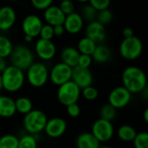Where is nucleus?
<instances>
[{"label": "nucleus", "mask_w": 148, "mask_h": 148, "mask_svg": "<svg viewBox=\"0 0 148 148\" xmlns=\"http://www.w3.org/2000/svg\"><path fill=\"white\" fill-rule=\"evenodd\" d=\"M67 113L70 117H73V118L78 117L81 114V108L77 103L71 104L67 107Z\"/></svg>", "instance_id": "39"}, {"label": "nucleus", "mask_w": 148, "mask_h": 148, "mask_svg": "<svg viewBox=\"0 0 148 148\" xmlns=\"http://www.w3.org/2000/svg\"><path fill=\"white\" fill-rule=\"evenodd\" d=\"M16 20V10L10 5L0 8V30L6 31L13 27Z\"/></svg>", "instance_id": "16"}, {"label": "nucleus", "mask_w": 148, "mask_h": 148, "mask_svg": "<svg viewBox=\"0 0 148 148\" xmlns=\"http://www.w3.org/2000/svg\"><path fill=\"white\" fill-rule=\"evenodd\" d=\"M122 34H123L124 38H128V37H132L134 36V32L133 29L129 28V27L125 28L122 31Z\"/></svg>", "instance_id": "41"}, {"label": "nucleus", "mask_w": 148, "mask_h": 148, "mask_svg": "<svg viewBox=\"0 0 148 148\" xmlns=\"http://www.w3.org/2000/svg\"><path fill=\"white\" fill-rule=\"evenodd\" d=\"M6 67H7L6 60L4 58L0 57V74L3 73V71L6 69Z\"/></svg>", "instance_id": "42"}, {"label": "nucleus", "mask_w": 148, "mask_h": 148, "mask_svg": "<svg viewBox=\"0 0 148 148\" xmlns=\"http://www.w3.org/2000/svg\"><path fill=\"white\" fill-rule=\"evenodd\" d=\"M96 46H97V44L95 42H93L91 39L84 36L79 40L78 44H77V50L82 55L92 56Z\"/></svg>", "instance_id": "24"}, {"label": "nucleus", "mask_w": 148, "mask_h": 148, "mask_svg": "<svg viewBox=\"0 0 148 148\" xmlns=\"http://www.w3.org/2000/svg\"><path fill=\"white\" fill-rule=\"evenodd\" d=\"M65 15L62 12L58 5H51L44 10L43 17L47 24L52 27L57 25H63L65 20Z\"/></svg>", "instance_id": "17"}, {"label": "nucleus", "mask_w": 148, "mask_h": 148, "mask_svg": "<svg viewBox=\"0 0 148 148\" xmlns=\"http://www.w3.org/2000/svg\"><path fill=\"white\" fill-rule=\"evenodd\" d=\"M100 116L101 119L112 122V121L116 116V109L113 108L111 105H109L108 103L104 104L100 109Z\"/></svg>", "instance_id": "30"}, {"label": "nucleus", "mask_w": 148, "mask_h": 148, "mask_svg": "<svg viewBox=\"0 0 148 148\" xmlns=\"http://www.w3.org/2000/svg\"><path fill=\"white\" fill-rule=\"evenodd\" d=\"M42 25V21L38 16L30 14L23 18L22 22V29L24 33V36H29L32 38H35L39 36Z\"/></svg>", "instance_id": "12"}, {"label": "nucleus", "mask_w": 148, "mask_h": 148, "mask_svg": "<svg viewBox=\"0 0 148 148\" xmlns=\"http://www.w3.org/2000/svg\"><path fill=\"white\" fill-rule=\"evenodd\" d=\"M137 132L135 128L130 125H122L117 130L119 139L125 142H131L134 140Z\"/></svg>", "instance_id": "23"}, {"label": "nucleus", "mask_w": 148, "mask_h": 148, "mask_svg": "<svg viewBox=\"0 0 148 148\" xmlns=\"http://www.w3.org/2000/svg\"><path fill=\"white\" fill-rule=\"evenodd\" d=\"M35 51L42 61H49L56 54V47L52 41L39 38L35 44Z\"/></svg>", "instance_id": "14"}, {"label": "nucleus", "mask_w": 148, "mask_h": 148, "mask_svg": "<svg viewBox=\"0 0 148 148\" xmlns=\"http://www.w3.org/2000/svg\"><path fill=\"white\" fill-rule=\"evenodd\" d=\"M85 4L82 6V10H81V16L82 17V19L88 23L92 22V21H95V18H96V15H97V11L88 3H84Z\"/></svg>", "instance_id": "28"}, {"label": "nucleus", "mask_w": 148, "mask_h": 148, "mask_svg": "<svg viewBox=\"0 0 148 148\" xmlns=\"http://www.w3.org/2000/svg\"><path fill=\"white\" fill-rule=\"evenodd\" d=\"M76 148H99L101 143L91 133H82L76 138Z\"/></svg>", "instance_id": "21"}, {"label": "nucleus", "mask_w": 148, "mask_h": 148, "mask_svg": "<svg viewBox=\"0 0 148 148\" xmlns=\"http://www.w3.org/2000/svg\"><path fill=\"white\" fill-rule=\"evenodd\" d=\"M61 60L62 63L68 65L71 69L75 68L78 64V59L80 56V53L76 48L74 47H65L61 51Z\"/></svg>", "instance_id": "19"}, {"label": "nucleus", "mask_w": 148, "mask_h": 148, "mask_svg": "<svg viewBox=\"0 0 148 148\" xmlns=\"http://www.w3.org/2000/svg\"><path fill=\"white\" fill-rule=\"evenodd\" d=\"M81 96V89L72 82L69 81L61 86L57 90V99L63 106H69L77 103Z\"/></svg>", "instance_id": "7"}, {"label": "nucleus", "mask_w": 148, "mask_h": 148, "mask_svg": "<svg viewBox=\"0 0 148 148\" xmlns=\"http://www.w3.org/2000/svg\"><path fill=\"white\" fill-rule=\"evenodd\" d=\"M18 138L14 134H4L0 137V148H17Z\"/></svg>", "instance_id": "27"}, {"label": "nucleus", "mask_w": 148, "mask_h": 148, "mask_svg": "<svg viewBox=\"0 0 148 148\" xmlns=\"http://www.w3.org/2000/svg\"><path fill=\"white\" fill-rule=\"evenodd\" d=\"M113 17H114L113 12L109 9H107V10H104L98 11L95 20L105 26L106 24H108V23H110L112 22Z\"/></svg>", "instance_id": "31"}, {"label": "nucleus", "mask_w": 148, "mask_h": 148, "mask_svg": "<svg viewBox=\"0 0 148 148\" xmlns=\"http://www.w3.org/2000/svg\"><path fill=\"white\" fill-rule=\"evenodd\" d=\"M85 36L91 39L96 44H101L107 37V30L104 25L96 20L88 23L85 29Z\"/></svg>", "instance_id": "13"}, {"label": "nucleus", "mask_w": 148, "mask_h": 148, "mask_svg": "<svg viewBox=\"0 0 148 148\" xmlns=\"http://www.w3.org/2000/svg\"><path fill=\"white\" fill-rule=\"evenodd\" d=\"M39 36L41 39L43 40H49V41H52L53 37L55 36L54 35V30H53V27L51 25H49L47 23L43 24L40 33H39Z\"/></svg>", "instance_id": "34"}, {"label": "nucleus", "mask_w": 148, "mask_h": 148, "mask_svg": "<svg viewBox=\"0 0 148 148\" xmlns=\"http://www.w3.org/2000/svg\"><path fill=\"white\" fill-rule=\"evenodd\" d=\"M81 95L88 101H94V100L97 99V97L99 95V92L96 88H95L93 86H89V87H87V88L82 89Z\"/></svg>", "instance_id": "33"}, {"label": "nucleus", "mask_w": 148, "mask_h": 148, "mask_svg": "<svg viewBox=\"0 0 148 148\" xmlns=\"http://www.w3.org/2000/svg\"><path fill=\"white\" fill-rule=\"evenodd\" d=\"M16 111L22 114H27L33 109V103L31 100L26 96H21L15 100Z\"/></svg>", "instance_id": "25"}, {"label": "nucleus", "mask_w": 148, "mask_h": 148, "mask_svg": "<svg viewBox=\"0 0 148 148\" xmlns=\"http://www.w3.org/2000/svg\"><path fill=\"white\" fill-rule=\"evenodd\" d=\"M16 113L15 100L7 95H0V117L10 118Z\"/></svg>", "instance_id": "20"}, {"label": "nucleus", "mask_w": 148, "mask_h": 148, "mask_svg": "<svg viewBox=\"0 0 148 148\" xmlns=\"http://www.w3.org/2000/svg\"><path fill=\"white\" fill-rule=\"evenodd\" d=\"M132 98V94L123 86H118L111 90L108 95V104L115 109L127 107Z\"/></svg>", "instance_id": "9"}, {"label": "nucleus", "mask_w": 148, "mask_h": 148, "mask_svg": "<svg viewBox=\"0 0 148 148\" xmlns=\"http://www.w3.org/2000/svg\"><path fill=\"white\" fill-rule=\"evenodd\" d=\"M148 109H146L145 110V113H144V119H145V121L147 122L148 121Z\"/></svg>", "instance_id": "44"}, {"label": "nucleus", "mask_w": 148, "mask_h": 148, "mask_svg": "<svg viewBox=\"0 0 148 148\" xmlns=\"http://www.w3.org/2000/svg\"><path fill=\"white\" fill-rule=\"evenodd\" d=\"M90 133L100 143L108 142L114 136V127L111 121L99 118L93 123L92 130Z\"/></svg>", "instance_id": "8"}, {"label": "nucleus", "mask_w": 148, "mask_h": 148, "mask_svg": "<svg viewBox=\"0 0 148 148\" xmlns=\"http://www.w3.org/2000/svg\"><path fill=\"white\" fill-rule=\"evenodd\" d=\"M84 25V20L82 19L80 13L73 12L65 16V20L63 23V27L65 31L70 34H77L79 33Z\"/></svg>", "instance_id": "18"}, {"label": "nucleus", "mask_w": 148, "mask_h": 148, "mask_svg": "<svg viewBox=\"0 0 148 148\" xmlns=\"http://www.w3.org/2000/svg\"><path fill=\"white\" fill-rule=\"evenodd\" d=\"M17 148H37V140L34 135L25 134L18 139Z\"/></svg>", "instance_id": "29"}, {"label": "nucleus", "mask_w": 148, "mask_h": 148, "mask_svg": "<svg viewBox=\"0 0 148 148\" xmlns=\"http://www.w3.org/2000/svg\"><path fill=\"white\" fill-rule=\"evenodd\" d=\"M88 3L98 12L108 9L110 5L109 0H90Z\"/></svg>", "instance_id": "35"}, {"label": "nucleus", "mask_w": 148, "mask_h": 148, "mask_svg": "<svg viewBox=\"0 0 148 148\" xmlns=\"http://www.w3.org/2000/svg\"><path fill=\"white\" fill-rule=\"evenodd\" d=\"M53 30H54V35L56 36H61L65 32V29H64L63 25L55 26V27H53Z\"/></svg>", "instance_id": "40"}, {"label": "nucleus", "mask_w": 148, "mask_h": 148, "mask_svg": "<svg viewBox=\"0 0 148 148\" xmlns=\"http://www.w3.org/2000/svg\"><path fill=\"white\" fill-rule=\"evenodd\" d=\"M10 57L11 65L23 71L27 70L34 62L33 52L29 47L22 44L13 47Z\"/></svg>", "instance_id": "4"}, {"label": "nucleus", "mask_w": 148, "mask_h": 148, "mask_svg": "<svg viewBox=\"0 0 148 148\" xmlns=\"http://www.w3.org/2000/svg\"><path fill=\"white\" fill-rule=\"evenodd\" d=\"M25 78L32 87L41 88L47 83L49 78V71L44 63L33 62L26 70Z\"/></svg>", "instance_id": "5"}, {"label": "nucleus", "mask_w": 148, "mask_h": 148, "mask_svg": "<svg viewBox=\"0 0 148 148\" xmlns=\"http://www.w3.org/2000/svg\"><path fill=\"white\" fill-rule=\"evenodd\" d=\"M3 89V84H2V78H1V74H0V91Z\"/></svg>", "instance_id": "45"}, {"label": "nucleus", "mask_w": 148, "mask_h": 148, "mask_svg": "<svg viewBox=\"0 0 148 148\" xmlns=\"http://www.w3.org/2000/svg\"><path fill=\"white\" fill-rule=\"evenodd\" d=\"M91 57L93 61L98 63H105L108 62L111 57V50L104 44H97Z\"/></svg>", "instance_id": "22"}, {"label": "nucleus", "mask_w": 148, "mask_h": 148, "mask_svg": "<svg viewBox=\"0 0 148 148\" xmlns=\"http://www.w3.org/2000/svg\"><path fill=\"white\" fill-rule=\"evenodd\" d=\"M99 148H112L111 147H108V146H100Z\"/></svg>", "instance_id": "46"}, {"label": "nucleus", "mask_w": 148, "mask_h": 148, "mask_svg": "<svg viewBox=\"0 0 148 148\" xmlns=\"http://www.w3.org/2000/svg\"><path fill=\"white\" fill-rule=\"evenodd\" d=\"M119 51L124 59L134 61L141 56L143 51V43L141 40L135 36L124 38L120 44Z\"/></svg>", "instance_id": "6"}, {"label": "nucleus", "mask_w": 148, "mask_h": 148, "mask_svg": "<svg viewBox=\"0 0 148 148\" xmlns=\"http://www.w3.org/2000/svg\"><path fill=\"white\" fill-rule=\"evenodd\" d=\"M31 4L33 7L39 10H45L53 4L52 0H32Z\"/></svg>", "instance_id": "37"}, {"label": "nucleus", "mask_w": 148, "mask_h": 148, "mask_svg": "<svg viewBox=\"0 0 148 148\" xmlns=\"http://www.w3.org/2000/svg\"><path fill=\"white\" fill-rule=\"evenodd\" d=\"M48 121L45 113L39 109H32L29 113L24 115L23 125L28 134L35 135L42 132Z\"/></svg>", "instance_id": "3"}, {"label": "nucleus", "mask_w": 148, "mask_h": 148, "mask_svg": "<svg viewBox=\"0 0 148 148\" xmlns=\"http://www.w3.org/2000/svg\"><path fill=\"white\" fill-rule=\"evenodd\" d=\"M93 80V74L89 69H84L79 66H76L72 69L71 81L81 90L87 87L92 86Z\"/></svg>", "instance_id": "11"}, {"label": "nucleus", "mask_w": 148, "mask_h": 148, "mask_svg": "<svg viewBox=\"0 0 148 148\" xmlns=\"http://www.w3.org/2000/svg\"><path fill=\"white\" fill-rule=\"evenodd\" d=\"M92 62H93V60H92L91 56L80 54L77 66H79L81 68H84V69H89V67L92 64Z\"/></svg>", "instance_id": "38"}, {"label": "nucleus", "mask_w": 148, "mask_h": 148, "mask_svg": "<svg viewBox=\"0 0 148 148\" xmlns=\"http://www.w3.org/2000/svg\"><path fill=\"white\" fill-rule=\"evenodd\" d=\"M71 75L72 69L62 62L55 64L49 72V78L52 83L58 87L71 81Z\"/></svg>", "instance_id": "10"}, {"label": "nucleus", "mask_w": 148, "mask_h": 148, "mask_svg": "<svg viewBox=\"0 0 148 148\" xmlns=\"http://www.w3.org/2000/svg\"><path fill=\"white\" fill-rule=\"evenodd\" d=\"M13 44L10 39L5 36L0 35V57L6 58L9 57L12 52Z\"/></svg>", "instance_id": "26"}, {"label": "nucleus", "mask_w": 148, "mask_h": 148, "mask_svg": "<svg viewBox=\"0 0 148 148\" xmlns=\"http://www.w3.org/2000/svg\"><path fill=\"white\" fill-rule=\"evenodd\" d=\"M121 80L123 87L131 94H140L147 88V75L139 67H127L122 72Z\"/></svg>", "instance_id": "1"}, {"label": "nucleus", "mask_w": 148, "mask_h": 148, "mask_svg": "<svg viewBox=\"0 0 148 148\" xmlns=\"http://www.w3.org/2000/svg\"><path fill=\"white\" fill-rule=\"evenodd\" d=\"M67 130V122L61 117H54L48 120L44 132L50 138H59L65 134Z\"/></svg>", "instance_id": "15"}, {"label": "nucleus", "mask_w": 148, "mask_h": 148, "mask_svg": "<svg viewBox=\"0 0 148 148\" xmlns=\"http://www.w3.org/2000/svg\"><path fill=\"white\" fill-rule=\"evenodd\" d=\"M33 39H34V38H32V37L29 36H24V41L27 42H30Z\"/></svg>", "instance_id": "43"}, {"label": "nucleus", "mask_w": 148, "mask_h": 148, "mask_svg": "<svg viewBox=\"0 0 148 148\" xmlns=\"http://www.w3.org/2000/svg\"><path fill=\"white\" fill-rule=\"evenodd\" d=\"M3 88L10 93H15L20 90L25 82L24 71L12 66H7L1 74Z\"/></svg>", "instance_id": "2"}, {"label": "nucleus", "mask_w": 148, "mask_h": 148, "mask_svg": "<svg viewBox=\"0 0 148 148\" xmlns=\"http://www.w3.org/2000/svg\"><path fill=\"white\" fill-rule=\"evenodd\" d=\"M58 7L60 8V10L65 16H68V15L75 12V3L69 0L62 1L60 3V4L58 5Z\"/></svg>", "instance_id": "36"}, {"label": "nucleus", "mask_w": 148, "mask_h": 148, "mask_svg": "<svg viewBox=\"0 0 148 148\" xmlns=\"http://www.w3.org/2000/svg\"><path fill=\"white\" fill-rule=\"evenodd\" d=\"M133 142L135 148H148V134L147 132L137 133Z\"/></svg>", "instance_id": "32"}]
</instances>
